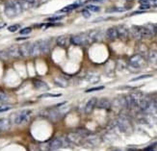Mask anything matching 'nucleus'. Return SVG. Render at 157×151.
I'll list each match as a JSON object with an SVG mask.
<instances>
[{
	"instance_id": "obj_21",
	"label": "nucleus",
	"mask_w": 157,
	"mask_h": 151,
	"mask_svg": "<svg viewBox=\"0 0 157 151\" xmlns=\"http://www.w3.org/2000/svg\"><path fill=\"white\" fill-rule=\"evenodd\" d=\"M42 54L41 52V48H40V44L39 42H38V41L36 42H34V44H32V48H31V55L33 56H38Z\"/></svg>"
},
{
	"instance_id": "obj_18",
	"label": "nucleus",
	"mask_w": 157,
	"mask_h": 151,
	"mask_svg": "<svg viewBox=\"0 0 157 151\" xmlns=\"http://www.w3.org/2000/svg\"><path fill=\"white\" fill-rule=\"evenodd\" d=\"M106 36L109 40L111 41H115L118 39V31H117V27H110L109 29L106 31Z\"/></svg>"
},
{
	"instance_id": "obj_33",
	"label": "nucleus",
	"mask_w": 157,
	"mask_h": 151,
	"mask_svg": "<svg viewBox=\"0 0 157 151\" xmlns=\"http://www.w3.org/2000/svg\"><path fill=\"white\" fill-rule=\"evenodd\" d=\"M61 96V94H52V93H44L40 95L39 97L40 98H42V97H59Z\"/></svg>"
},
{
	"instance_id": "obj_22",
	"label": "nucleus",
	"mask_w": 157,
	"mask_h": 151,
	"mask_svg": "<svg viewBox=\"0 0 157 151\" xmlns=\"http://www.w3.org/2000/svg\"><path fill=\"white\" fill-rule=\"evenodd\" d=\"M147 60L152 65H157V51L151 50L147 56Z\"/></svg>"
},
{
	"instance_id": "obj_26",
	"label": "nucleus",
	"mask_w": 157,
	"mask_h": 151,
	"mask_svg": "<svg viewBox=\"0 0 157 151\" xmlns=\"http://www.w3.org/2000/svg\"><path fill=\"white\" fill-rule=\"evenodd\" d=\"M146 26L152 32V34L157 35V23H155V24H147Z\"/></svg>"
},
{
	"instance_id": "obj_29",
	"label": "nucleus",
	"mask_w": 157,
	"mask_h": 151,
	"mask_svg": "<svg viewBox=\"0 0 157 151\" xmlns=\"http://www.w3.org/2000/svg\"><path fill=\"white\" fill-rule=\"evenodd\" d=\"M9 58H10V56H9L8 52L5 50H0V59L1 60H8Z\"/></svg>"
},
{
	"instance_id": "obj_17",
	"label": "nucleus",
	"mask_w": 157,
	"mask_h": 151,
	"mask_svg": "<svg viewBox=\"0 0 157 151\" xmlns=\"http://www.w3.org/2000/svg\"><path fill=\"white\" fill-rule=\"evenodd\" d=\"M33 85H34V87L36 89H41V91H47V89H48V86H47V84L44 81H42V80H39V79L33 80Z\"/></svg>"
},
{
	"instance_id": "obj_19",
	"label": "nucleus",
	"mask_w": 157,
	"mask_h": 151,
	"mask_svg": "<svg viewBox=\"0 0 157 151\" xmlns=\"http://www.w3.org/2000/svg\"><path fill=\"white\" fill-rule=\"evenodd\" d=\"M140 28V32H141V36L142 38H146V39H149L153 34H152V32L147 28L146 26H139Z\"/></svg>"
},
{
	"instance_id": "obj_43",
	"label": "nucleus",
	"mask_w": 157,
	"mask_h": 151,
	"mask_svg": "<svg viewBox=\"0 0 157 151\" xmlns=\"http://www.w3.org/2000/svg\"><path fill=\"white\" fill-rule=\"evenodd\" d=\"M144 151H154V150L152 149V147H151V146H149V147L145 148V149H144Z\"/></svg>"
},
{
	"instance_id": "obj_32",
	"label": "nucleus",
	"mask_w": 157,
	"mask_h": 151,
	"mask_svg": "<svg viewBox=\"0 0 157 151\" xmlns=\"http://www.w3.org/2000/svg\"><path fill=\"white\" fill-rule=\"evenodd\" d=\"M32 32V28L31 27H26V28H23L20 31V33L21 35H27V34H30Z\"/></svg>"
},
{
	"instance_id": "obj_16",
	"label": "nucleus",
	"mask_w": 157,
	"mask_h": 151,
	"mask_svg": "<svg viewBox=\"0 0 157 151\" xmlns=\"http://www.w3.org/2000/svg\"><path fill=\"white\" fill-rule=\"evenodd\" d=\"M11 128V121L9 119L2 117L0 119V132H5L10 130Z\"/></svg>"
},
{
	"instance_id": "obj_42",
	"label": "nucleus",
	"mask_w": 157,
	"mask_h": 151,
	"mask_svg": "<svg viewBox=\"0 0 157 151\" xmlns=\"http://www.w3.org/2000/svg\"><path fill=\"white\" fill-rule=\"evenodd\" d=\"M4 27H6V22H0V29H2Z\"/></svg>"
},
{
	"instance_id": "obj_7",
	"label": "nucleus",
	"mask_w": 157,
	"mask_h": 151,
	"mask_svg": "<svg viewBox=\"0 0 157 151\" xmlns=\"http://www.w3.org/2000/svg\"><path fill=\"white\" fill-rule=\"evenodd\" d=\"M117 31H118V38L122 41H126L129 36V30L125 25H119L117 26Z\"/></svg>"
},
{
	"instance_id": "obj_15",
	"label": "nucleus",
	"mask_w": 157,
	"mask_h": 151,
	"mask_svg": "<svg viewBox=\"0 0 157 151\" xmlns=\"http://www.w3.org/2000/svg\"><path fill=\"white\" fill-rule=\"evenodd\" d=\"M111 106H112L111 102L107 98H101L97 100L96 107H97L98 109H110Z\"/></svg>"
},
{
	"instance_id": "obj_28",
	"label": "nucleus",
	"mask_w": 157,
	"mask_h": 151,
	"mask_svg": "<svg viewBox=\"0 0 157 151\" xmlns=\"http://www.w3.org/2000/svg\"><path fill=\"white\" fill-rule=\"evenodd\" d=\"M20 24H14V25H11V26L8 27V31L9 32H12V33H15L17 30H20Z\"/></svg>"
},
{
	"instance_id": "obj_14",
	"label": "nucleus",
	"mask_w": 157,
	"mask_h": 151,
	"mask_svg": "<svg viewBox=\"0 0 157 151\" xmlns=\"http://www.w3.org/2000/svg\"><path fill=\"white\" fill-rule=\"evenodd\" d=\"M38 42H39V44H40L42 54L48 52L49 47H50V40H39Z\"/></svg>"
},
{
	"instance_id": "obj_23",
	"label": "nucleus",
	"mask_w": 157,
	"mask_h": 151,
	"mask_svg": "<svg viewBox=\"0 0 157 151\" xmlns=\"http://www.w3.org/2000/svg\"><path fill=\"white\" fill-rule=\"evenodd\" d=\"M82 4V2H75L73 4H70V5H68V6H66L65 8L63 9H61L60 12H69V11H72L73 9H76L77 7H79L80 5Z\"/></svg>"
},
{
	"instance_id": "obj_45",
	"label": "nucleus",
	"mask_w": 157,
	"mask_h": 151,
	"mask_svg": "<svg viewBox=\"0 0 157 151\" xmlns=\"http://www.w3.org/2000/svg\"><path fill=\"white\" fill-rule=\"evenodd\" d=\"M93 1H101V0H93Z\"/></svg>"
},
{
	"instance_id": "obj_2",
	"label": "nucleus",
	"mask_w": 157,
	"mask_h": 151,
	"mask_svg": "<svg viewBox=\"0 0 157 151\" xmlns=\"http://www.w3.org/2000/svg\"><path fill=\"white\" fill-rule=\"evenodd\" d=\"M146 61L145 60V58L143 57L141 54H135L129 59V67L130 68L141 69L144 67H146Z\"/></svg>"
},
{
	"instance_id": "obj_39",
	"label": "nucleus",
	"mask_w": 157,
	"mask_h": 151,
	"mask_svg": "<svg viewBox=\"0 0 157 151\" xmlns=\"http://www.w3.org/2000/svg\"><path fill=\"white\" fill-rule=\"evenodd\" d=\"M149 8H150L149 4H141V6H140L141 10H149Z\"/></svg>"
},
{
	"instance_id": "obj_34",
	"label": "nucleus",
	"mask_w": 157,
	"mask_h": 151,
	"mask_svg": "<svg viewBox=\"0 0 157 151\" xmlns=\"http://www.w3.org/2000/svg\"><path fill=\"white\" fill-rule=\"evenodd\" d=\"M104 87L100 86V87H94V88H91V89H88L86 92H97V91H100V89H103Z\"/></svg>"
},
{
	"instance_id": "obj_4",
	"label": "nucleus",
	"mask_w": 157,
	"mask_h": 151,
	"mask_svg": "<svg viewBox=\"0 0 157 151\" xmlns=\"http://www.w3.org/2000/svg\"><path fill=\"white\" fill-rule=\"evenodd\" d=\"M90 42L88 34H80V35H75L70 37V44H72L74 45H86Z\"/></svg>"
},
{
	"instance_id": "obj_5",
	"label": "nucleus",
	"mask_w": 157,
	"mask_h": 151,
	"mask_svg": "<svg viewBox=\"0 0 157 151\" xmlns=\"http://www.w3.org/2000/svg\"><path fill=\"white\" fill-rule=\"evenodd\" d=\"M117 123H118L119 128H120L122 132H125V133H129V132L132 131L131 123L129 122V120H128L126 117H125V116L119 117Z\"/></svg>"
},
{
	"instance_id": "obj_30",
	"label": "nucleus",
	"mask_w": 157,
	"mask_h": 151,
	"mask_svg": "<svg viewBox=\"0 0 157 151\" xmlns=\"http://www.w3.org/2000/svg\"><path fill=\"white\" fill-rule=\"evenodd\" d=\"M64 18V16H56V17H48L47 18V21H51V22H54V21H59L61 20H63Z\"/></svg>"
},
{
	"instance_id": "obj_27",
	"label": "nucleus",
	"mask_w": 157,
	"mask_h": 151,
	"mask_svg": "<svg viewBox=\"0 0 157 151\" xmlns=\"http://www.w3.org/2000/svg\"><path fill=\"white\" fill-rule=\"evenodd\" d=\"M86 9L89 10L90 12H94V13L100 11V8H99L98 6H96V5H88L86 7Z\"/></svg>"
},
{
	"instance_id": "obj_1",
	"label": "nucleus",
	"mask_w": 157,
	"mask_h": 151,
	"mask_svg": "<svg viewBox=\"0 0 157 151\" xmlns=\"http://www.w3.org/2000/svg\"><path fill=\"white\" fill-rule=\"evenodd\" d=\"M70 143L66 138H55L51 140L47 143L45 144V147L46 148L45 151H50V150H56L61 147H66Z\"/></svg>"
},
{
	"instance_id": "obj_6",
	"label": "nucleus",
	"mask_w": 157,
	"mask_h": 151,
	"mask_svg": "<svg viewBox=\"0 0 157 151\" xmlns=\"http://www.w3.org/2000/svg\"><path fill=\"white\" fill-rule=\"evenodd\" d=\"M4 12H5V15H6L8 17H10V18H13V17H17V16L18 15L17 9L15 8V6L13 5L12 1L8 2V3L6 4L5 9H4Z\"/></svg>"
},
{
	"instance_id": "obj_44",
	"label": "nucleus",
	"mask_w": 157,
	"mask_h": 151,
	"mask_svg": "<svg viewBox=\"0 0 157 151\" xmlns=\"http://www.w3.org/2000/svg\"><path fill=\"white\" fill-rule=\"evenodd\" d=\"M26 39H28V38H26V37H20V38H17V41H22V40H26Z\"/></svg>"
},
{
	"instance_id": "obj_8",
	"label": "nucleus",
	"mask_w": 157,
	"mask_h": 151,
	"mask_svg": "<svg viewBox=\"0 0 157 151\" xmlns=\"http://www.w3.org/2000/svg\"><path fill=\"white\" fill-rule=\"evenodd\" d=\"M82 135L79 133L78 131H76V132H70V133L68 135V137H66V139L69 140V143H75V144H77L80 143V140H82Z\"/></svg>"
},
{
	"instance_id": "obj_20",
	"label": "nucleus",
	"mask_w": 157,
	"mask_h": 151,
	"mask_svg": "<svg viewBox=\"0 0 157 151\" xmlns=\"http://www.w3.org/2000/svg\"><path fill=\"white\" fill-rule=\"evenodd\" d=\"M130 33L132 37L136 40H141L142 36H141V32H140V28L139 26H132L130 29Z\"/></svg>"
},
{
	"instance_id": "obj_24",
	"label": "nucleus",
	"mask_w": 157,
	"mask_h": 151,
	"mask_svg": "<svg viewBox=\"0 0 157 151\" xmlns=\"http://www.w3.org/2000/svg\"><path fill=\"white\" fill-rule=\"evenodd\" d=\"M86 79L88 80L89 82H91V83H96V82H97L99 80V76H98V75H97V74L91 73L90 75H87Z\"/></svg>"
},
{
	"instance_id": "obj_12",
	"label": "nucleus",
	"mask_w": 157,
	"mask_h": 151,
	"mask_svg": "<svg viewBox=\"0 0 157 151\" xmlns=\"http://www.w3.org/2000/svg\"><path fill=\"white\" fill-rule=\"evenodd\" d=\"M97 98H96V97L91 98L87 102L86 106H85V113H86L87 115H90L94 111V109L97 106Z\"/></svg>"
},
{
	"instance_id": "obj_25",
	"label": "nucleus",
	"mask_w": 157,
	"mask_h": 151,
	"mask_svg": "<svg viewBox=\"0 0 157 151\" xmlns=\"http://www.w3.org/2000/svg\"><path fill=\"white\" fill-rule=\"evenodd\" d=\"M55 83H56V85H58V86H60L62 88H66V86H68V83H66V80L62 79V78H56Z\"/></svg>"
},
{
	"instance_id": "obj_37",
	"label": "nucleus",
	"mask_w": 157,
	"mask_h": 151,
	"mask_svg": "<svg viewBox=\"0 0 157 151\" xmlns=\"http://www.w3.org/2000/svg\"><path fill=\"white\" fill-rule=\"evenodd\" d=\"M23 1L26 2L29 6H32V5H35V4H37L39 0H23Z\"/></svg>"
},
{
	"instance_id": "obj_36",
	"label": "nucleus",
	"mask_w": 157,
	"mask_h": 151,
	"mask_svg": "<svg viewBox=\"0 0 157 151\" xmlns=\"http://www.w3.org/2000/svg\"><path fill=\"white\" fill-rule=\"evenodd\" d=\"M82 16L85 17V18H90V17H91V13H90L89 10H83L82 11Z\"/></svg>"
},
{
	"instance_id": "obj_3",
	"label": "nucleus",
	"mask_w": 157,
	"mask_h": 151,
	"mask_svg": "<svg viewBox=\"0 0 157 151\" xmlns=\"http://www.w3.org/2000/svg\"><path fill=\"white\" fill-rule=\"evenodd\" d=\"M31 116L30 110H22L20 112L17 113L14 116V123L15 124H22L24 122L28 121L29 117Z\"/></svg>"
},
{
	"instance_id": "obj_35",
	"label": "nucleus",
	"mask_w": 157,
	"mask_h": 151,
	"mask_svg": "<svg viewBox=\"0 0 157 151\" xmlns=\"http://www.w3.org/2000/svg\"><path fill=\"white\" fill-rule=\"evenodd\" d=\"M12 107L10 105H2L0 106V113H3V112H7L9 110H11Z\"/></svg>"
},
{
	"instance_id": "obj_40",
	"label": "nucleus",
	"mask_w": 157,
	"mask_h": 151,
	"mask_svg": "<svg viewBox=\"0 0 157 151\" xmlns=\"http://www.w3.org/2000/svg\"><path fill=\"white\" fill-rule=\"evenodd\" d=\"M139 51H140V53H142V51H145V53L147 52V48L145 46V44H141L139 46Z\"/></svg>"
},
{
	"instance_id": "obj_9",
	"label": "nucleus",
	"mask_w": 157,
	"mask_h": 151,
	"mask_svg": "<svg viewBox=\"0 0 157 151\" xmlns=\"http://www.w3.org/2000/svg\"><path fill=\"white\" fill-rule=\"evenodd\" d=\"M45 116L48 117L49 119L56 121L57 119H60V113L57 111L54 108H50V109H47L45 111Z\"/></svg>"
},
{
	"instance_id": "obj_31",
	"label": "nucleus",
	"mask_w": 157,
	"mask_h": 151,
	"mask_svg": "<svg viewBox=\"0 0 157 151\" xmlns=\"http://www.w3.org/2000/svg\"><path fill=\"white\" fill-rule=\"evenodd\" d=\"M152 77L151 74H144V75H141V76H138L131 79V81H138V80H142V79H146V78H150Z\"/></svg>"
},
{
	"instance_id": "obj_13",
	"label": "nucleus",
	"mask_w": 157,
	"mask_h": 151,
	"mask_svg": "<svg viewBox=\"0 0 157 151\" xmlns=\"http://www.w3.org/2000/svg\"><path fill=\"white\" fill-rule=\"evenodd\" d=\"M7 52L9 54L10 57L13 58H17V57H20V46L17 45H12L8 48Z\"/></svg>"
},
{
	"instance_id": "obj_11",
	"label": "nucleus",
	"mask_w": 157,
	"mask_h": 151,
	"mask_svg": "<svg viewBox=\"0 0 157 151\" xmlns=\"http://www.w3.org/2000/svg\"><path fill=\"white\" fill-rule=\"evenodd\" d=\"M57 44L60 47H64V48L69 47L70 44V38L65 35L58 37L57 38Z\"/></svg>"
},
{
	"instance_id": "obj_10",
	"label": "nucleus",
	"mask_w": 157,
	"mask_h": 151,
	"mask_svg": "<svg viewBox=\"0 0 157 151\" xmlns=\"http://www.w3.org/2000/svg\"><path fill=\"white\" fill-rule=\"evenodd\" d=\"M31 48H32V44L29 42H25L20 45V55L23 57H27V56L31 55Z\"/></svg>"
},
{
	"instance_id": "obj_41",
	"label": "nucleus",
	"mask_w": 157,
	"mask_h": 151,
	"mask_svg": "<svg viewBox=\"0 0 157 151\" xmlns=\"http://www.w3.org/2000/svg\"><path fill=\"white\" fill-rule=\"evenodd\" d=\"M6 95L4 93H1L0 94V101H2V100H6Z\"/></svg>"
},
{
	"instance_id": "obj_38",
	"label": "nucleus",
	"mask_w": 157,
	"mask_h": 151,
	"mask_svg": "<svg viewBox=\"0 0 157 151\" xmlns=\"http://www.w3.org/2000/svg\"><path fill=\"white\" fill-rule=\"evenodd\" d=\"M149 4L150 5V7L157 8V0H149Z\"/></svg>"
}]
</instances>
